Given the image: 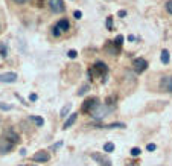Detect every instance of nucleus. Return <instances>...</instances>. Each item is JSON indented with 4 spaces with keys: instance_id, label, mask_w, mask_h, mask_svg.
Wrapping results in <instances>:
<instances>
[{
    "instance_id": "obj_1",
    "label": "nucleus",
    "mask_w": 172,
    "mask_h": 166,
    "mask_svg": "<svg viewBox=\"0 0 172 166\" xmlns=\"http://www.w3.org/2000/svg\"><path fill=\"white\" fill-rule=\"evenodd\" d=\"M107 64L105 63H102V61H96L94 64H93V67L88 70V76L91 78V76H94V75H97V76H102L104 73H107Z\"/></svg>"
},
{
    "instance_id": "obj_2",
    "label": "nucleus",
    "mask_w": 172,
    "mask_h": 166,
    "mask_svg": "<svg viewBox=\"0 0 172 166\" xmlns=\"http://www.w3.org/2000/svg\"><path fill=\"white\" fill-rule=\"evenodd\" d=\"M108 113H110V108H107L105 104H97L90 114L94 117V119H102V117H105Z\"/></svg>"
},
{
    "instance_id": "obj_3",
    "label": "nucleus",
    "mask_w": 172,
    "mask_h": 166,
    "mask_svg": "<svg viewBox=\"0 0 172 166\" xmlns=\"http://www.w3.org/2000/svg\"><path fill=\"white\" fill-rule=\"evenodd\" d=\"M49 8L55 14H61L66 11V5L63 0H49Z\"/></svg>"
},
{
    "instance_id": "obj_4",
    "label": "nucleus",
    "mask_w": 172,
    "mask_h": 166,
    "mask_svg": "<svg viewBox=\"0 0 172 166\" xmlns=\"http://www.w3.org/2000/svg\"><path fill=\"white\" fill-rule=\"evenodd\" d=\"M133 67H134V72L136 73H143L146 69H148V63H146L145 58H136L133 61Z\"/></svg>"
},
{
    "instance_id": "obj_5",
    "label": "nucleus",
    "mask_w": 172,
    "mask_h": 166,
    "mask_svg": "<svg viewBox=\"0 0 172 166\" xmlns=\"http://www.w3.org/2000/svg\"><path fill=\"white\" fill-rule=\"evenodd\" d=\"M14 143L11 140H8L6 137H0V154H8L9 151H12Z\"/></svg>"
},
{
    "instance_id": "obj_6",
    "label": "nucleus",
    "mask_w": 172,
    "mask_h": 166,
    "mask_svg": "<svg viewBox=\"0 0 172 166\" xmlns=\"http://www.w3.org/2000/svg\"><path fill=\"white\" fill-rule=\"evenodd\" d=\"M18 79L17 73L15 72H6V73H0V82H8V84H12Z\"/></svg>"
},
{
    "instance_id": "obj_7",
    "label": "nucleus",
    "mask_w": 172,
    "mask_h": 166,
    "mask_svg": "<svg viewBox=\"0 0 172 166\" xmlns=\"http://www.w3.org/2000/svg\"><path fill=\"white\" fill-rule=\"evenodd\" d=\"M97 104H99V101H97L96 98H90V99H87V101L84 102V105H82V111H84V113H91Z\"/></svg>"
},
{
    "instance_id": "obj_8",
    "label": "nucleus",
    "mask_w": 172,
    "mask_h": 166,
    "mask_svg": "<svg viewBox=\"0 0 172 166\" xmlns=\"http://www.w3.org/2000/svg\"><path fill=\"white\" fill-rule=\"evenodd\" d=\"M32 160L34 161H38V163H46V161L51 160V155H49L47 151H38L37 154H34Z\"/></svg>"
},
{
    "instance_id": "obj_9",
    "label": "nucleus",
    "mask_w": 172,
    "mask_h": 166,
    "mask_svg": "<svg viewBox=\"0 0 172 166\" xmlns=\"http://www.w3.org/2000/svg\"><path fill=\"white\" fill-rule=\"evenodd\" d=\"M160 87L167 91V93H172V76H164L160 82Z\"/></svg>"
},
{
    "instance_id": "obj_10",
    "label": "nucleus",
    "mask_w": 172,
    "mask_h": 166,
    "mask_svg": "<svg viewBox=\"0 0 172 166\" xmlns=\"http://www.w3.org/2000/svg\"><path fill=\"white\" fill-rule=\"evenodd\" d=\"M91 158H93V160H96V161H99V164H101V166H111V161H110L108 158H105L104 155L97 154V152H93V154H91Z\"/></svg>"
},
{
    "instance_id": "obj_11",
    "label": "nucleus",
    "mask_w": 172,
    "mask_h": 166,
    "mask_svg": "<svg viewBox=\"0 0 172 166\" xmlns=\"http://www.w3.org/2000/svg\"><path fill=\"white\" fill-rule=\"evenodd\" d=\"M5 137L8 139V140H11L12 143H17V142L20 140V137H18V134L12 130V128H9L8 131H5Z\"/></svg>"
},
{
    "instance_id": "obj_12",
    "label": "nucleus",
    "mask_w": 172,
    "mask_h": 166,
    "mask_svg": "<svg viewBox=\"0 0 172 166\" xmlns=\"http://www.w3.org/2000/svg\"><path fill=\"white\" fill-rule=\"evenodd\" d=\"M76 119H78V113H73V114H70L69 116V119L64 122V125H63V128L64 130H67V128H70L73 124H75L76 122Z\"/></svg>"
},
{
    "instance_id": "obj_13",
    "label": "nucleus",
    "mask_w": 172,
    "mask_h": 166,
    "mask_svg": "<svg viewBox=\"0 0 172 166\" xmlns=\"http://www.w3.org/2000/svg\"><path fill=\"white\" fill-rule=\"evenodd\" d=\"M57 26H58V29H60L61 32H64V31H69V28H70V23L67 21V18H61V20L57 23Z\"/></svg>"
},
{
    "instance_id": "obj_14",
    "label": "nucleus",
    "mask_w": 172,
    "mask_h": 166,
    "mask_svg": "<svg viewBox=\"0 0 172 166\" xmlns=\"http://www.w3.org/2000/svg\"><path fill=\"white\" fill-rule=\"evenodd\" d=\"M160 60H161V63H163V64H167V63H169V60H170L169 51L163 49V51H161V55H160Z\"/></svg>"
},
{
    "instance_id": "obj_15",
    "label": "nucleus",
    "mask_w": 172,
    "mask_h": 166,
    "mask_svg": "<svg viewBox=\"0 0 172 166\" xmlns=\"http://www.w3.org/2000/svg\"><path fill=\"white\" fill-rule=\"evenodd\" d=\"M29 119L37 125V127H43V124H44V121H43V117H40V116H29Z\"/></svg>"
},
{
    "instance_id": "obj_16",
    "label": "nucleus",
    "mask_w": 172,
    "mask_h": 166,
    "mask_svg": "<svg viewBox=\"0 0 172 166\" xmlns=\"http://www.w3.org/2000/svg\"><path fill=\"white\" fill-rule=\"evenodd\" d=\"M70 110H72V104L64 105V107H63V110H61V113H60V116H61V117H67V114L70 113Z\"/></svg>"
},
{
    "instance_id": "obj_17",
    "label": "nucleus",
    "mask_w": 172,
    "mask_h": 166,
    "mask_svg": "<svg viewBox=\"0 0 172 166\" xmlns=\"http://www.w3.org/2000/svg\"><path fill=\"white\" fill-rule=\"evenodd\" d=\"M0 57H2V58L8 57V47H6L5 43H0Z\"/></svg>"
},
{
    "instance_id": "obj_18",
    "label": "nucleus",
    "mask_w": 172,
    "mask_h": 166,
    "mask_svg": "<svg viewBox=\"0 0 172 166\" xmlns=\"http://www.w3.org/2000/svg\"><path fill=\"white\" fill-rule=\"evenodd\" d=\"M113 151H114V143L107 142V143L104 145V152H113Z\"/></svg>"
},
{
    "instance_id": "obj_19",
    "label": "nucleus",
    "mask_w": 172,
    "mask_h": 166,
    "mask_svg": "<svg viewBox=\"0 0 172 166\" xmlns=\"http://www.w3.org/2000/svg\"><path fill=\"white\" fill-rule=\"evenodd\" d=\"M104 128H125V124H122V122H116V124L104 125Z\"/></svg>"
},
{
    "instance_id": "obj_20",
    "label": "nucleus",
    "mask_w": 172,
    "mask_h": 166,
    "mask_svg": "<svg viewBox=\"0 0 172 166\" xmlns=\"http://www.w3.org/2000/svg\"><path fill=\"white\" fill-rule=\"evenodd\" d=\"M124 40H125V38H124V35H117V37H116V40H114V44H116L117 47H120L122 44H124Z\"/></svg>"
},
{
    "instance_id": "obj_21",
    "label": "nucleus",
    "mask_w": 172,
    "mask_h": 166,
    "mask_svg": "<svg viewBox=\"0 0 172 166\" xmlns=\"http://www.w3.org/2000/svg\"><path fill=\"white\" fill-rule=\"evenodd\" d=\"M67 57H69L70 60H75V58L78 57V52H76L75 49H70V51L67 52Z\"/></svg>"
},
{
    "instance_id": "obj_22",
    "label": "nucleus",
    "mask_w": 172,
    "mask_h": 166,
    "mask_svg": "<svg viewBox=\"0 0 172 166\" xmlns=\"http://www.w3.org/2000/svg\"><path fill=\"white\" fill-rule=\"evenodd\" d=\"M87 90H88V85H82V87L78 90V93H76V94H78V96H82V94H85V93H87Z\"/></svg>"
},
{
    "instance_id": "obj_23",
    "label": "nucleus",
    "mask_w": 172,
    "mask_h": 166,
    "mask_svg": "<svg viewBox=\"0 0 172 166\" xmlns=\"http://www.w3.org/2000/svg\"><path fill=\"white\" fill-rule=\"evenodd\" d=\"M107 29H108V31L113 29V17H111V15L107 17Z\"/></svg>"
},
{
    "instance_id": "obj_24",
    "label": "nucleus",
    "mask_w": 172,
    "mask_h": 166,
    "mask_svg": "<svg viewBox=\"0 0 172 166\" xmlns=\"http://www.w3.org/2000/svg\"><path fill=\"white\" fill-rule=\"evenodd\" d=\"M140 152H142L140 148H133V149H131V155H133V157H139Z\"/></svg>"
},
{
    "instance_id": "obj_25",
    "label": "nucleus",
    "mask_w": 172,
    "mask_h": 166,
    "mask_svg": "<svg viewBox=\"0 0 172 166\" xmlns=\"http://www.w3.org/2000/svg\"><path fill=\"white\" fill-rule=\"evenodd\" d=\"M52 35H54V37H60V35H61V31L58 29V26L52 28Z\"/></svg>"
},
{
    "instance_id": "obj_26",
    "label": "nucleus",
    "mask_w": 172,
    "mask_h": 166,
    "mask_svg": "<svg viewBox=\"0 0 172 166\" xmlns=\"http://www.w3.org/2000/svg\"><path fill=\"white\" fill-rule=\"evenodd\" d=\"M166 9H167V12L172 15V0H167V2H166Z\"/></svg>"
},
{
    "instance_id": "obj_27",
    "label": "nucleus",
    "mask_w": 172,
    "mask_h": 166,
    "mask_svg": "<svg viewBox=\"0 0 172 166\" xmlns=\"http://www.w3.org/2000/svg\"><path fill=\"white\" fill-rule=\"evenodd\" d=\"M12 108V105H9V104H3V102H0V110H11Z\"/></svg>"
},
{
    "instance_id": "obj_28",
    "label": "nucleus",
    "mask_w": 172,
    "mask_h": 166,
    "mask_svg": "<svg viewBox=\"0 0 172 166\" xmlns=\"http://www.w3.org/2000/svg\"><path fill=\"white\" fill-rule=\"evenodd\" d=\"M73 17H75L76 20H79V18H82V12L81 11H75L73 12Z\"/></svg>"
},
{
    "instance_id": "obj_29",
    "label": "nucleus",
    "mask_w": 172,
    "mask_h": 166,
    "mask_svg": "<svg viewBox=\"0 0 172 166\" xmlns=\"http://www.w3.org/2000/svg\"><path fill=\"white\" fill-rule=\"evenodd\" d=\"M155 145L154 143H148V145H146V149H148V151H155Z\"/></svg>"
},
{
    "instance_id": "obj_30",
    "label": "nucleus",
    "mask_w": 172,
    "mask_h": 166,
    "mask_svg": "<svg viewBox=\"0 0 172 166\" xmlns=\"http://www.w3.org/2000/svg\"><path fill=\"white\" fill-rule=\"evenodd\" d=\"M117 15H119V17H125V15H127V11L122 9V11H119V12H117Z\"/></svg>"
},
{
    "instance_id": "obj_31",
    "label": "nucleus",
    "mask_w": 172,
    "mask_h": 166,
    "mask_svg": "<svg viewBox=\"0 0 172 166\" xmlns=\"http://www.w3.org/2000/svg\"><path fill=\"white\" fill-rule=\"evenodd\" d=\"M12 2H15V3H26V2H29V0H12Z\"/></svg>"
},
{
    "instance_id": "obj_32",
    "label": "nucleus",
    "mask_w": 172,
    "mask_h": 166,
    "mask_svg": "<svg viewBox=\"0 0 172 166\" xmlns=\"http://www.w3.org/2000/svg\"><path fill=\"white\" fill-rule=\"evenodd\" d=\"M29 99H31V101H37V94H35V93H32L31 96H29Z\"/></svg>"
},
{
    "instance_id": "obj_33",
    "label": "nucleus",
    "mask_w": 172,
    "mask_h": 166,
    "mask_svg": "<svg viewBox=\"0 0 172 166\" xmlns=\"http://www.w3.org/2000/svg\"><path fill=\"white\" fill-rule=\"evenodd\" d=\"M128 40H130V41H134L136 37H134V35H128Z\"/></svg>"
},
{
    "instance_id": "obj_34",
    "label": "nucleus",
    "mask_w": 172,
    "mask_h": 166,
    "mask_svg": "<svg viewBox=\"0 0 172 166\" xmlns=\"http://www.w3.org/2000/svg\"><path fill=\"white\" fill-rule=\"evenodd\" d=\"M20 154L21 155H26V149H20Z\"/></svg>"
}]
</instances>
